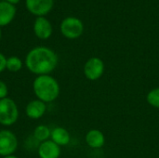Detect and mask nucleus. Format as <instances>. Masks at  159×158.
I'll list each match as a JSON object with an SVG mask.
<instances>
[{"label":"nucleus","mask_w":159,"mask_h":158,"mask_svg":"<svg viewBox=\"0 0 159 158\" xmlns=\"http://www.w3.org/2000/svg\"><path fill=\"white\" fill-rule=\"evenodd\" d=\"M25 66L36 75L49 74L59 62V59L54 50L47 47H36L32 48L25 57Z\"/></svg>","instance_id":"nucleus-1"},{"label":"nucleus","mask_w":159,"mask_h":158,"mask_svg":"<svg viewBox=\"0 0 159 158\" xmlns=\"http://www.w3.org/2000/svg\"><path fill=\"white\" fill-rule=\"evenodd\" d=\"M33 91L35 97L45 103L52 102L60 95L59 82L49 74L37 75L33 82Z\"/></svg>","instance_id":"nucleus-2"},{"label":"nucleus","mask_w":159,"mask_h":158,"mask_svg":"<svg viewBox=\"0 0 159 158\" xmlns=\"http://www.w3.org/2000/svg\"><path fill=\"white\" fill-rule=\"evenodd\" d=\"M19 118V108L17 103L10 98L0 100V125L10 127Z\"/></svg>","instance_id":"nucleus-3"},{"label":"nucleus","mask_w":159,"mask_h":158,"mask_svg":"<svg viewBox=\"0 0 159 158\" xmlns=\"http://www.w3.org/2000/svg\"><path fill=\"white\" fill-rule=\"evenodd\" d=\"M83 22L75 17L65 18L61 23V32L68 39H76L83 34Z\"/></svg>","instance_id":"nucleus-4"},{"label":"nucleus","mask_w":159,"mask_h":158,"mask_svg":"<svg viewBox=\"0 0 159 158\" xmlns=\"http://www.w3.org/2000/svg\"><path fill=\"white\" fill-rule=\"evenodd\" d=\"M18 139L12 131L8 129L0 131V156L2 157L13 155L18 148Z\"/></svg>","instance_id":"nucleus-5"},{"label":"nucleus","mask_w":159,"mask_h":158,"mask_svg":"<svg viewBox=\"0 0 159 158\" xmlns=\"http://www.w3.org/2000/svg\"><path fill=\"white\" fill-rule=\"evenodd\" d=\"M104 73V62L98 57L89 59L84 65V74L90 81L100 79Z\"/></svg>","instance_id":"nucleus-6"},{"label":"nucleus","mask_w":159,"mask_h":158,"mask_svg":"<svg viewBox=\"0 0 159 158\" xmlns=\"http://www.w3.org/2000/svg\"><path fill=\"white\" fill-rule=\"evenodd\" d=\"M54 0H25V6L29 12L38 17H44L53 7Z\"/></svg>","instance_id":"nucleus-7"},{"label":"nucleus","mask_w":159,"mask_h":158,"mask_svg":"<svg viewBox=\"0 0 159 158\" xmlns=\"http://www.w3.org/2000/svg\"><path fill=\"white\" fill-rule=\"evenodd\" d=\"M34 33L42 40L48 39L52 34V25L45 17H37L34 23Z\"/></svg>","instance_id":"nucleus-8"},{"label":"nucleus","mask_w":159,"mask_h":158,"mask_svg":"<svg viewBox=\"0 0 159 158\" xmlns=\"http://www.w3.org/2000/svg\"><path fill=\"white\" fill-rule=\"evenodd\" d=\"M61 153V146L51 140L41 142L37 148V154L40 158H59Z\"/></svg>","instance_id":"nucleus-9"},{"label":"nucleus","mask_w":159,"mask_h":158,"mask_svg":"<svg viewBox=\"0 0 159 158\" xmlns=\"http://www.w3.org/2000/svg\"><path fill=\"white\" fill-rule=\"evenodd\" d=\"M47 111V105L42 101L36 99L33 100L27 103L25 107V115L31 119H39L41 118Z\"/></svg>","instance_id":"nucleus-10"},{"label":"nucleus","mask_w":159,"mask_h":158,"mask_svg":"<svg viewBox=\"0 0 159 158\" xmlns=\"http://www.w3.org/2000/svg\"><path fill=\"white\" fill-rule=\"evenodd\" d=\"M16 15V7L14 5L7 1L0 2V27L9 24Z\"/></svg>","instance_id":"nucleus-11"},{"label":"nucleus","mask_w":159,"mask_h":158,"mask_svg":"<svg viewBox=\"0 0 159 158\" xmlns=\"http://www.w3.org/2000/svg\"><path fill=\"white\" fill-rule=\"evenodd\" d=\"M85 141L90 148L100 149L105 143V136L99 129H91L86 134Z\"/></svg>","instance_id":"nucleus-12"},{"label":"nucleus","mask_w":159,"mask_h":158,"mask_svg":"<svg viewBox=\"0 0 159 158\" xmlns=\"http://www.w3.org/2000/svg\"><path fill=\"white\" fill-rule=\"evenodd\" d=\"M50 140L59 146H66L71 141V135L66 129L62 127H56L51 130Z\"/></svg>","instance_id":"nucleus-13"},{"label":"nucleus","mask_w":159,"mask_h":158,"mask_svg":"<svg viewBox=\"0 0 159 158\" xmlns=\"http://www.w3.org/2000/svg\"><path fill=\"white\" fill-rule=\"evenodd\" d=\"M51 134V129L46 125H38L33 132L34 138L40 143L49 140Z\"/></svg>","instance_id":"nucleus-14"},{"label":"nucleus","mask_w":159,"mask_h":158,"mask_svg":"<svg viewBox=\"0 0 159 158\" xmlns=\"http://www.w3.org/2000/svg\"><path fill=\"white\" fill-rule=\"evenodd\" d=\"M22 68V61L17 56H11L7 59V70L11 73H17Z\"/></svg>","instance_id":"nucleus-15"},{"label":"nucleus","mask_w":159,"mask_h":158,"mask_svg":"<svg viewBox=\"0 0 159 158\" xmlns=\"http://www.w3.org/2000/svg\"><path fill=\"white\" fill-rule=\"evenodd\" d=\"M146 101L148 104L152 107L159 109V88H153L148 92L146 96Z\"/></svg>","instance_id":"nucleus-16"},{"label":"nucleus","mask_w":159,"mask_h":158,"mask_svg":"<svg viewBox=\"0 0 159 158\" xmlns=\"http://www.w3.org/2000/svg\"><path fill=\"white\" fill-rule=\"evenodd\" d=\"M7 94H8V88L7 84L4 81L0 80V100L7 98Z\"/></svg>","instance_id":"nucleus-17"},{"label":"nucleus","mask_w":159,"mask_h":158,"mask_svg":"<svg viewBox=\"0 0 159 158\" xmlns=\"http://www.w3.org/2000/svg\"><path fill=\"white\" fill-rule=\"evenodd\" d=\"M7 69V58L6 56L0 52V74Z\"/></svg>","instance_id":"nucleus-18"},{"label":"nucleus","mask_w":159,"mask_h":158,"mask_svg":"<svg viewBox=\"0 0 159 158\" xmlns=\"http://www.w3.org/2000/svg\"><path fill=\"white\" fill-rule=\"evenodd\" d=\"M7 3H9V4H11V5H16V4H18L19 2H20V0H6Z\"/></svg>","instance_id":"nucleus-19"},{"label":"nucleus","mask_w":159,"mask_h":158,"mask_svg":"<svg viewBox=\"0 0 159 158\" xmlns=\"http://www.w3.org/2000/svg\"><path fill=\"white\" fill-rule=\"evenodd\" d=\"M2 158H19L18 156H14V155H11V156H4V157Z\"/></svg>","instance_id":"nucleus-20"},{"label":"nucleus","mask_w":159,"mask_h":158,"mask_svg":"<svg viewBox=\"0 0 159 158\" xmlns=\"http://www.w3.org/2000/svg\"><path fill=\"white\" fill-rule=\"evenodd\" d=\"M1 35H2V32H1V28H0V39H1Z\"/></svg>","instance_id":"nucleus-21"},{"label":"nucleus","mask_w":159,"mask_h":158,"mask_svg":"<svg viewBox=\"0 0 159 158\" xmlns=\"http://www.w3.org/2000/svg\"><path fill=\"white\" fill-rule=\"evenodd\" d=\"M157 158H159V156H158V157H157Z\"/></svg>","instance_id":"nucleus-22"},{"label":"nucleus","mask_w":159,"mask_h":158,"mask_svg":"<svg viewBox=\"0 0 159 158\" xmlns=\"http://www.w3.org/2000/svg\"><path fill=\"white\" fill-rule=\"evenodd\" d=\"M0 131H1V130H0Z\"/></svg>","instance_id":"nucleus-23"}]
</instances>
